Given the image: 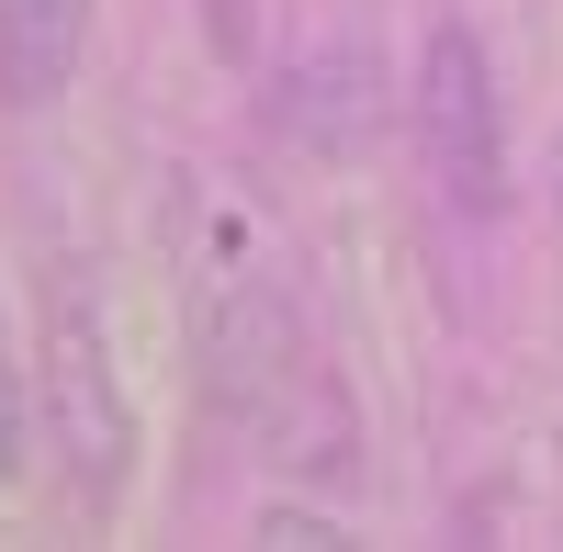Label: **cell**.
I'll return each mask as SVG.
<instances>
[{
	"label": "cell",
	"mask_w": 563,
	"mask_h": 552,
	"mask_svg": "<svg viewBox=\"0 0 563 552\" xmlns=\"http://www.w3.org/2000/svg\"><path fill=\"white\" fill-rule=\"evenodd\" d=\"M282 124H294L316 158H361L372 124H384V68H372V45H316V57L282 79Z\"/></svg>",
	"instance_id": "4"
},
{
	"label": "cell",
	"mask_w": 563,
	"mask_h": 552,
	"mask_svg": "<svg viewBox=\"0 0 563 552\" xmlns=\"http://www.w3.org/2000/svg\"><path fill=\"white\" fill-rule=\"evenodd\" d=\"M260 541H339V519H305V508H271Z\"/></svg>",
	"instance_id": "7"
},
{
	"label": "cell",
	"mask_w": 563,
	"mask_h": 552,
	"mask_svg": "<svg viewBox=\"0 0 563 552\" xmlns=\"http://www.w3.org/2000/svg\"><path fill=\"white\" fill-rule=\"evenodd\" d=\"M417 147L462 214L507 203V113H496V68L474 23H429V45H417Z\"/></svg>",
	"instance_id": "3"
},
{
	"label": "cell",
	"mask_w": 563,
	"mask_h": 552,
	"mask_svg": "<svg viewBox=\"0 0 563 552\" xmlns=\"http://www.w3.org/2000/svg\"><path fill=\"white\" fill-rule=\"evenodd\" d=\"M90 12L102 0H0V102L45 113L90 57Z\"/></svg>",
	"instance_id": "5"
},
{
	"label": "cell",
	"mask_w": 563,
	"mask_h": 552,
	"mask_svg": "<svg viewBox=\"0 0 563 552\" xmlns=\"http://www.w3.org/2000/svg\"><path fill=\"white\" fill-rule=\"evenodd\" d=\"M45 429H57L68 474H79L90 496L124 485V463H135V406H124L102 305H90L79 271H57V294H45Z\"/></svg>",
	"instance_id": "2"
},
{
	"label": "cell",
	"mask_w": 563,
	"mask_h": 552,
	"mask_svg": "<svg viewBox=\"0 0 563 552\" xmlns=\"http://www.w3.org/2000/svg\"><path fill=\"white\" fill-rule=\"evenodd\" d=\"M192 350H203V384L225 418L249 429H294V406L316 395V361H305V316L282 294V271L260 260V238L238 214H203L192 238Z\"/></svg>",
	"instance_id": "1"
},
{
	"label": "cell",
	"mask_w": 563,
	"mask_h": 552,
	"mask_svg": "<svg viewBox=\"0 0 563 552\" xmlns=\"http://www.w3.org/2000/svg\"><path fill=\"white\" fill-rule=\"evenodd\" d=\"M23 440H34V384L12 361V316H0V485H23Z\"/></svg>",
	"instance_id": "6"
}]
</instances>
